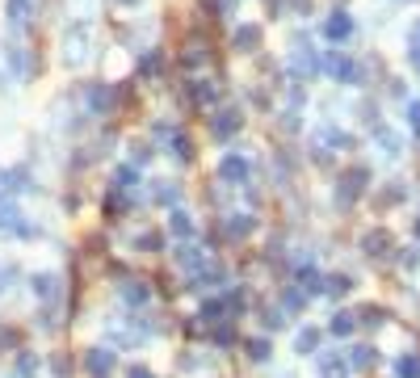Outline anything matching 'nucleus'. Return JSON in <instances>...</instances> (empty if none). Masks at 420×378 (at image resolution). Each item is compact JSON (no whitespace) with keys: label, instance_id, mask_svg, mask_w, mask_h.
<instances>
[{"label":"nucleus","instance_id":"0eeeda50","mask_svg":"<svg viewBox=\"0 0 420 378\" xmlns=\"http://www.w3.org/2000/svg\"><path fill=\"white\" fill-rule=\"evenodd\" d=\"M248 227H252V219H248V215H239V219H227V236H248Z\"/></svg>","mask_w":420,"mask_h":378},{"label":"nucleus","instance_id":"4468645a","mask_svg":"<svg viewBox=\"0 0 420 378\" xmlns=\"http://www.w3.org/2000/svg\"><path fill=\"white\" fill-rule=\"evenodd\" d=\"M399 374H404V378H416L420 374V362H399Z\"/></svg>","mask_w":420,"mask_h":378},{"label":"nucleus","instance_id":"1a4fd4ad","mask_svg":"<svg viewBox=\"0 0 420 378\" xmlns=\"http://www.w3.org/2000/svg\"><path fill=\"white\" fill-rule=\"evenodd\" d=\"M248 353H252V362H269V345L265 340H248Z\"/></svg>","mask_w":420,"mask_h":378},{"label":"nucleus","instance_id":"f03ea898","mask_svg":"<svg viewBox=\"0 0 420 378\" xmlns=\"http://www.w3.org/2000/svg\"><path fill=\"white\" fill-rule=\"evenodd\" d=\"M324 34L332 38V43H345V38L353 34V17H349V13H332L328 26H324Z\"/></svg>","mask_w":420,"mask_h":378},{"label":"nucleus","instance_id":"ddd939ff","mask_svg":"<svg viewBox=\"0 0 420 378\" xmlns=\"http://www.w3.org/2000/svg\"><path fill=\"white\" fill-rule=\"evenodd\" d=\"M349 328H353V320H349V315H336V320H332V332H336V336H345Z\"/></svg>","mask_w":420,"mask_h":378},{"label":"nucleus","instance_id":"20e7f679","mask_svg":"<svg viewBox=\"0 0 420 378\" xmlns=\"http://www.w3.org/2000/svg\"><path fill=\"white\" fill-rule=\"evenodd\" d=\"M215 131H219V135L239 131V109H223V114H219V122H215Z\"/></svg>","mask_w":420,"mask_h":378},{"label":"nucleus","instance_id":"6e6552de","mask_svg":"<svg viewBox=\"0 0 420 378\" xmlns=\"http://www.w3.org/2000/svg\"><path fill=\"white\" fill-rule=\"evenodd\" d=\"M34 286H38V298H55V278H50V274L34 278Z\"/></svg>","mask_w":420,"mask_h":378},{"label":"nucleus","instance_id":"423d86ee","mask_svg":"<svg viewBox=\"0 0 420 378\" xmlns=\"http://www.w3.org/2000/svg\"><path fill=\"white\" fill-rule=\"evenodd\" d=\"M26 13H30V0H9V21L13 26H26Z\"/></svg>","mask_w":420,"mask_h":378},{"label":"nucleus","instance_id":"a211bd4d","mask_svg":"<svg viewBox=\"0 0 420 378\" xmlns=\"http://www.w3.org/2000/svg\"><path fill=\"white\" fill-rule=\"evenodd\" d=\"M412 38H416V47H420V26H416V34H412Z\"/></svg>","mask_w":420,"mask_h":378},{"label":"nucleus","instance_id":"9b49d317","mask_svg":"<svg viewBox=\"0 0 420 378\" xmlns=\"http://www.w3.org/2000/svg\"><path fill=\"white\" fill-rule=\"evenodd\" d=\"M235 43H239L244 50H248V47H257V30H252V26H244V30L235 34Z\"/></svg>","mask_w":420,"mask_h":378},{"label":"nucleus","instance_id":"f257e3e1","mask_svg":"<svg viewBox=\"0 0 420 378\" xmlns=\"http://www.w3.org/2000/svg\"><path fill=\"white\" fill-rule=\"evenodd\" d=\"M324 68H328V76H336L340 85H357V63L349 59V55H340V50H332L324 59Z\"/></svg>","mask_w":420,"mask_h":378},{"label":"nucleus","instance_id":"dca6fc26","mask_svg":"<svg viewBox=\"0 0 420 378\" xmlns=\"http://www.w3.org/2000/svg\"><path fill=\"white\" fill-rule=\"evenodd\" d=\"M9 278H13V269H9V265H4V269H0V286L9 282Z\"/></svg>","mask_w":420,"mask_h":378},{"label":"nucleus","instance_id":"7ed1b4c3","mask_svg":"<svg viewBox=\"0 0 420 378\" xmlns=\"http://www.w3.org/2000/svg\"><path fill=\"white\" fill-rule=\"evenodd\" d=\"M219 173H223V177H227V181H244V177H248V164H244V160H239V156H227V160H223V168H219Z\"/></svg>","mask_w":420,"mask_h":378},{"label":"nucleus","instance_id":"6ab92c4d","mask_svg":"<svg viewBox=\"0 0 420 378\" xmlns=\"http://www.w3.org/2000/svg\"><path fill=\"white\" fill-rule=\"evenodd\" d=\"M122 4H135V0H122Z\"/></svg>","mask_w":420,"mask_h":378},{"label":"nucleus","instance_id":"39448f33","mask_svg":"<svg viewBox=\"0 0 420 378\" xmlns=\"http://www.w3.org/2000/svg\"><path fill=\"white\" fill-rule=\"evenodd\" d=\"M89 370H93V374H109V370H114V357L101 353V349H93V353H89Z\"/></svg>","mask_w":420,"mask_h":378},{"label":"nucleus","instance_id":"9d476101","mask_svg":"<svg viewBox=\"0 0 420 378\" xmlns=\"http://www.w3.org/2000/svg\"><path fill=\"white\" fill-rule=\"evenodd\" d=\"M173 232H177V236H189V232H193V223H189V215H181V210L173 215Z\"/></svg>","mask_w":420,"mask_h":378},{"label":"nucleus","instance_id":"f8f14e48","mask_svg":"<svg viewBox=\"0 0 420 378\" xmlns=\"http://www.w3.org/2000/svg\"><path fill=\"white\" fill-rule=\"evenodd\" d=\"M316 345H320V336H316V332H311V328H307V332H303V336H298V353H311Z\"/></svg>","mask_w":420,"mask_h":378},{"label":"nucleus","instance_id":"2eb2a0df","mask_svg":"<svg viewBox=\"0 0 420 378\" xmlns=\"http://www.w3.org/2000/svg\"><path fill=\"white\" fill-rule=\"evenodd\" d=\"M408 122H412V131H420V101L408 105Z\"/></svg>","mask_w":420,"mask_h":378},{"label":"nucleus","instance_id":"f3484780","mask_svg":"<svg viewBox=\"0 0 420 378\" xmlns=\"http://www.w3.org/2000/svg\"><path fill=\"white\" fill-rule=\"evenodd\" d=\"M131 378H151V374H147V370L139 366V370H131Z\"/></svg>","mask_w":420,"mask_h":378}]
</instances>
